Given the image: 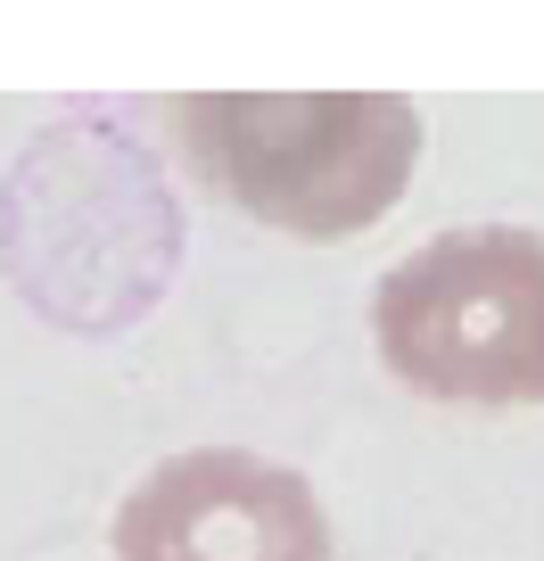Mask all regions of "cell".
Masks as SVG:
<instances>
[{
    "label": "cell",
    "instance_id": "1",
    "mask_svg": "<svg viewBox=\"0 0 544 561\" xmlns=\"http://www.w3.org/2000/svg\"><path fill=\"white\" fill-rule=\"evenodd\" d=\"M174 133L207 191L298 240L371 231L421 165V107L404 91H198Z\"/></svg>",
    "mask_w": 544,
    "mask_h": 561
},
{
    "label": "cell",
    "instance_id": "2",
    "mask_svg": "<svg viewBox=\"0 0 544 561\" xmlns=\"http://www.w3.org/2000/svg\"><path fill=\"white\" fill-rule=\"evenodd\" d=\"M371 339L438 404H544V231H438L371 289Z\"/></svg>",
    "mask_w": 544,
    "mask_h": 561
},
{
    "label": "cell",
    "instance_id": "3",
    "mask_svg": "<svg viewBox=\"0 0 544 561\" xmlns=\"http://www.w3.org/2000/svg\"><path fill=\"white\" fill-rule=\"evenodd\" d=\"M116 561H331V520L298 471L198 446L116 504Z\"/></svg>",
    "mask_w": 544,
    "mask_h": 561
}]
</instances>
